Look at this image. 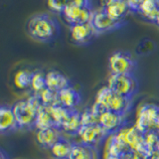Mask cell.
Here are the masks:
<instances>
[{
	"label": "cell",
	"mask_w": 159,
	"mask_h": 159,
	"mask_svg": "<svg viewBox=\"0 0 159 159\" xmlns=\"http://www.w3.org/2000/svg\"><path fill=\"white\" fill-rule=\"evenodd\" d=\"M60 31L56 19L47 13L35 14L27 22V32L30 37L41 42H50L58 36Z\"/></svg>",
	"instance_id": "cell-2"
},
{
	"label": "cell",
	"mask_w": 159,
	"mask_h": 159,
	"mask_svg": "<svg viewBox=\"0 0 159 159\" xmlns=\"http://www.w3.org/2000/svg\"><path fill=\"white\" fill-rule=\"evenodd\" d=\"M120 159H143V156L137 152L129 151L127 153H124L123 155H121Z\"/></svg>",
	"instance_id": "cell-29"
},
{
	"label": "cell",
	"mask_w": 159,
	"mask_h": 159,
	"mask_svg": "<svg viewBox=\"0 0 159 159\" xmlns=\"http://www.w3.org/2000/svg\"><path fill=\"white\" fill-rule=\"evenodd\" d=\"M33 72L27 70H19L14 76V84L19 89H26L31 87Z\"/></svg>",
	"instance_id": "cell-23"
},
{
	"label": "cell",
	"mask_w": 159,
	"mask_h": 159,
	"mask_svg": "<svg viewBox=\"0 0 159 159\" xmlns=\"http://www.w3.org/2000/svg\"><path fill=\"white\" fill-rule=\"evenodd\" d=\"M74 142L69 141L68 139L62 137L60 140L54 144V146L50 149L53 156L57 159H68L71 150L73 148Z\"/></svg>",
	"instance_id": "cell-21"
},
{
	"label": "cell",
	"mask_w": 159,
	"mask_h": 159,
	"mask_svg": "<svg viewBox=\"0 0 159 159\" xmlns=\"http://www.w3.org/2000/svg\"><path fill=\"white\" fill-rule=\"evenodd\" d=\"M107 135L108 134L98 123L83 125L78 134L81 143L93 147H96L97 144L101 143Z\"/></svg>",
	"instance_id": "cell-10"
},
{
	"label": "cell",
	"mask_w": 159,
	"mask_h": 159,
	"mask_svg": "<svg viewBox=\"0 0 159 159\" xmlns=\"http://www.w3.org/2000/svg\"><path fill=\"white\" fill-rule=\"evenodd\" d=\"M31 88L34 91V93H38L44 89H46V74H44L42 71L33 72Z\"/></svg>",
	"instance_id": "cell-25"
},
{
	"label": "cell",
	"mask_w": 159,
	"mask_h": 159,
	"mask_svg": "<svg viewBox=\"0 0 159 159\" xmlns=\"http://www.w3.org/2000/svg\"><path fill=\"white\" fill-rule=\"evenodd\" d=\"M19 127L12 107L2 104L0 107V132L5 134L16 130Z\"/></svg>",
	"instance_id": "cell-13"
},
{
	"label": "cell",
	"mask_w": 159,
	"mask_h": 159,
	"mask_svg": "<svg viewBox=\"0 0 159 159\" xmlns=\"http://www.w3.org/2000/svg\"><path fill=\"white\" fill-rule=\"evenodd\" d=\"M126 114H120L113 111H103L98 116V124L108 135H112L125 127Z\"/></svg>",
	"instance_id": "cell-9"
},
{
	"label": "cell",
	"mask_w": 159,
	"mask_h": 159,
	"mask_svg": "<svg viewBox=\"0 0 159 159\" xmlns=\"http://www.w3.org/2000/svg\"><path fill=\"white\" fill-rule=\"evenodd\" d=\"M155 24H157L158 26H159V15H158V17H157V20H156V22H155Z\"/></svg>",
	"instance_id": "cell-33"
},
{
	"label": "cell",
	"mask_w": 159,
	"mask_h": 159,
	"mask_svg": "<svg viewBox=\"0 0 159 159\" xmlns=\"http://www.w3.org/2000/svg\"><path fill=\"white\" fill-rule=\"evenodd\" d=\"M51 127H56V123H55V120L51 112V107L42 106L37 113L35 128L38 130V129H45Z\"/></svg>",
	"instance_id": "cell-20"
},
{
	"label": "cell",
	"mask_w": 159,
	"mask_h": 159,
	"mask_svg": "<svg viewBox=\"0 0 159 159\" xmlns=\"http://www.w3.org/2000/svg\"><path fill=\"white\" fill-rule=\"evenodd\" d=\"M102 9L112 20L124 21L127 13L130 11L127 1L123 0H109L102 2Z\"/></svg>",
	"instance_id": "cell-12"
},
{
	"label": "cell",
	"mask_w": 159,
	"mask_h": 159,
	"mask_svg": "<svg viewBox=\"0 0 159 159\" xmlns=\"http://www.w3.org/2000/svg\"><path fill=\"white\" fill-rule=\"evenodd\" d=\"M136 62L132 55L125 51H116L108 58V67L113 75L133 74Z\"/></svg>",
	"instance_id": "cell-6"
},
{
	"label": "cell",
	"mask_w": 159,
	"mask_h": 159,
	"mask_svg": "<svg viewBox=\"0 0 159 159\" xmlns=\"http://www.w3.org/2000/svg\"><path fill=\"white\" fill-rule=\"evenodd\" d=\"M139 2L140 1H127L128 6H129V10L132 12H136L138 11V6H139Z\"/></svg>",
	"instance_id": "cell-30"
},
{
	"label": "cell",
	"mask_w": 159,
	"mask_h": 159,
	"mask_svg": "<svg viewBox=\"0 0 159 159\" xmlns=\"http://www.w3.org/2000/svg\"><path fill=\"white\" fill-rule=\"evenodd\" d=\"M157 150L159 151V142H158V146H157Z\"/></svg>",
	"instance_id": "cell-34"
},
{
	"label": "cell",
	"mask_w": 159,
	"mask_h": 159,
	"mask_svg": "<svg viewBox=\"0 0 159 159\" xmlns=\"http://www.w3.org/2000/svg\"><path fill=\"white\" fill-rule=\"evenodd\" d=\"M89 23L92 24V26L93 27L97 34H101L104 32L113 31V30L121 27L124 21H116V20H112L106 13L102 7H99L93 10L91 22Z\"/></svg>",
	"instance_id": "cell-8"
},
{
	"label": "cell",
	"mask_w": 159,
	"mask_h": 159,
	"mask_svg": "<svg viewBox=\"0 0 159 159\" xmlns=\"http://www.w3.org/2000/svg\"><path fill=\"white\" fill-rule=\"evenodd\" d=\"M60 130L56 127L38 129L35 134L36 141L43 148L51 149L55 143H57L63 136L60 134Z\"/></svg>",
	"instance_id": "cell-14"
},
{
	"label": "cell",
	"mask_w": 159,
	"mask_h": 159,
	"mask_svg": "<svg viewBox=\"0 0 159 159\" xmlns=\"http://www.w3.org/2000/svg\"><path fill=\"white\" fill-rule=\"evenodd\" d=\"M36 94L39 97L43 106L52 107L57 104V93L51 91V89H49L48 88L44 89L43 91H41Z\"/></svg>",
	"instance_id": "cell-26"
},
{
	"label": "cell",
	"mask_w": 159,
	"mask_h": 159,
	"mask_svg": "<svg viewBox=\"0 0 159 159\" xmlns=\"http://www.w3.org/2000/svg\"><path fill=\"white\" fill-rule=\"evenodd\" d=\"M46 86L53 92H60L62 89L71 87L70 80L58 71H50L46 74Z\"/></svg>",
	"instance_id": "cell-16"
},
{
	"label": "cell",
	"mask_w": 159,
	"mask_h": 159,
	"mask_svg": "<svg viewBox=\"0 0 159 159\" xmlns=\"http://www.w3.org/2000/svg\"><path fill=\"white\" fill-rule=\"evenodd\" d=\"M43 106L36 93L26 99H21L15 102L12 108L16 117L18 127L21 129H30L35 127L38 111Z\"/></svg>",
	"instance_id": "cell-3"
},
{
	"label": "cell",
	"mask_w": 159,
	"mask_h": 159,
	"mask_svg": "<svg viewBox=\"0 0 159 159\" xmlns=\"http://www.w3.org/2000/svg\"><path fill=\"white\" fill-rule=\"evenodd\" d=\"M70 32H71L72 40L78 45L89 43L97 35V32L94 31L91 23L71 25L70 26Z\"/></svg>",
	"instance_id": "cell-11"
},
{
	"label": "cell",
	"mask_w": 159,
	"mask_h": 159,
	"mask_svg": "<svg viewBox=\"0 0 159 159\" xmlns=\"http://www.w3.org/2000/svg\"><path fill=\"white\" fill-rule=\"evenodd\" d=\"M107 87L116 93L127 98H133L138 91V83L133 74H111L107 80Z\"/></svg>",
	"instance_id": "cell-5"
},
{
	"label": "cell",
	"mask_w": 159,
	"mask_h": 159,
	"mask_svg": "<svg viewBox=\"0 0 159 159\" xmlns=\"http://www.w3.org/2000/svg\"><path fill=\"white\" fill-rule=\"evenodd\" d=\"M94 8L89 0H74L66 3L62 15L71 25L89 23Z\"/></svg>",
	"instance_id": "cell-4"
},
{
	"label": "cell",
	"mask_w": 159,
	"mask_h": 159,
	"mask_svg": "<svg viewBox=\"0 0 159 159\" xmlns=\"http://www.w3.org/2000/svg\"><path fill=\"white\" fill-rule=\"evenodd\" d=\"M159 118V107L152 103H145L138 109L135 127L144 133L150 129H156V123Z\"/></svg>",
	"instance_id": "cell-7"
},
{
	"label": "cell",
	"mask_w": 159,
	"mask_h": 159,
	"mask_svg": "<svg viewBox=\"0 0 159 159\" xmlns=\"http://www.w3.org/2000/svg\"><path fill=\"white\" fill-rule=\"evenodd\" d=\"M68 159H98L96 147L84 143H74Z\"/></svg>",
	"instance_id": "cell-19"
},
{
	"label": "cell",
	"mask_w": 159,
	"mask_h": 159,
	"mask_svg": "<svg viewBox=\"0 0 159 159\" xmlns=\"http://www.w3.org/2000/svg\"><path fill=\"white\" fill-rule=\"evenodd\" d=\"M1 159H8V154L5 153L3 149H1Z\"/></svg>",
	"instance_id": "cell-32"
},
{
	"label": "cell",
	"mask_w": 159,
	"mask_h": 159,
	"mask_svg": "<svg viewBox=\"0 0 159 159\" xmlns=\"http://www.w3.org/2000/svg\"><path fill=\"white\" fill-rule=\"evenodd\" d=\"M50 107H51L52 116H53V118L55 120V123H56V128L60 130V129H61V126L63 125V123L66 121V119L70 116L72 109L65 108L61 106H59V104L52 106Z\"/></svg>",
	"instance_id": "cell-22"
},
{
	"label": "cell",
	"mask_w": 159,
	"mask_h": 159,
	"mask_svg": "<svg viewBox=\"0 0 159 159\" xmlns=\"http://www.w3.org/2000/svg\"><path fill=\"white\" fill-rule=\"evenodd\" d=\"M81 118H82L83 125L98 123V116L93 111V109L91 107L86 108L84 111L81 112Z\"/></svg>",
	"instance_id": "cell-27"
},
{
	"label": "cell",
	"mask_w": 159,
	"mask_h": 159,
	"mask_svg": "<svg viewBox=\"0 0 159 159\" xmlns=\"http://www.w3.org/2000/svg\"><path fill=\"white\" fill-rule=\"evenodd\" d=\"M82 126L83 123L81 118V112L74 108L71 111V113L66 119V121L63 123L60 130L64 131L67 134H70V135H78Z\"/></svg>",
	"instance_id": "cell-18"
},
{
	"label": "cell",
	"mask_w": 159,
	"mask_h": 159,
	"mask_svg": "<svg viewBox=\"0 0 159 159\" xmlns=\"http://www.w3.org/2000/svg\"><path fill=\"white\" fill-rule=\"evenodd\" d=\"M132 106V98H127L116 93L107 86L98 89L96 94L94 103L91 107L98 116L103 111H113L120 114H126Z\"/></svg>",
	"instance_id": "cell-1"
},
{
	"label": "cell",
	"mask_w": 159,
	"mask_h": 159,
	"mask_svg": "<svg viewBox=\"0 0 159 159\" xmlns=\"http://www.w3.org/2000/svg\"><path fill=\"white\" fill-rule=\"evenodd\" d=\"M143 159H159V151L154 150V151L149 152L143 157Z\"/></svg>",
	"instance_id": "cell-31"
},
{
	"label": "cell",
	"mask_w": 159,
	"mask_h": 159,
	"mask_svg": "<svg viewBox=\"0 0 159 159\" xmlns=\"http://www.w3.org/2000/svg\"><path fill=\"white\" fill-rule=\"evenodd\" d=\"M143 136L147 153L157 150L159 142V130H157V129H150V130L144 132Z\"/></svg>",
	"instance_id": "cell-24"
},
{
	"label": "cell",
	"mask_w": 159,
	"mask_h": 159,
	"mask_svg": "<svg viewBox=\"0 0 159 159\" xmlns=\"http://www.w3.org/2000/svg\"><path fill=\"white\" fill-rule=\"evenodd\" d=\"M67 2H61V1H56V0H51V1H48V6L50 9H52L53 11H56L58 13H63L64 8L66 6Z\"/></svg>",
	"instance_id": "cell-28"
},
{
	"label": "cell",
	"mask_w": 159,
	"mask_h": 159,
	"mask_svg": "<svg viewBox=\"0 0 159 159\" xmlns=\"http://www.w3.org/2000/svg\"><path fill=\"white\" fill-rule=\"evenodd\" d=\"M137 13L144 19L155 23L159 15V0H142L139 2Z\"/></svg>",
	"instance_id": "cell-17"
},
{
	"label": "cell",
	"mask_w": 159,
	"mask_h": 159,
	"mask_svg": "<svg viewBox=\"0 0 159 159\" xmlns=\"http://www.w3.org/2000/svg\"><path fill=\"white\" fill-rule=\"evenodd\" d=\"M81 102V94L72 86L57 93V104L68 109H74Z\"/></svg>",
	"instance_id": "cell-15"
}]
</instances>
